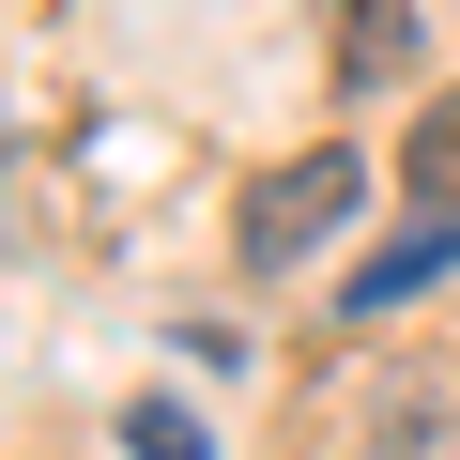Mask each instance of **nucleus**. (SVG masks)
Wrapping results in <instances>:
<instances>
[{
    "label": "nucleus",
    "instance_id": "nucleus-1",
    "mask_svg": "<svg viewBox=\"0 0 460 460\" xmlns=\"http://www.w3.org/2000/svg\"><path fill=\"white\" fill-rule=\"evenodd\" d=\"M353 199H368V154H353V138H307V154H277L246 199H230V261H246V277H307L338 230H353Z\"/></svg>",
    "mask_w": 460,
    "mask_h": 460
},
{
    "label": "nucleus",
    "instance_id": "nucleus-2",
    "mask_svg": "<svg viewBox=\"0 0 460 460\" xmlns=\"http://www.w3.org/2000/svg\"><path fill=\"white\" fill-rule=\"evenodd\" d=\"M338 77L353 93H399L414 77V0H338Z\"/></svg>",
    "mask_w": 460,
    "mask_h": 460
},
{
    "label": "nucleus",
    "instance_id": "nucleus-3",
    "mask_svg": "<svg viewBox=\"0 0 460 460\" xmlns=\"http://www.w3.org/2000/svg\"><path fill=\"white\" fill-rule=\"evenodd\" d=\"M399 184H414V215H445V230H460V77L414 108V138H399Z\"/></svg>",
    "mask_w": 460,
    "mask_h": 460
},
{
    "label": "nucleus",
    "instance_id": "nucleus-4",
    "mask_svg": "<svg viewBox=\"0 0 460 460\" xmlns=\"http://www.w3.org/2000/svg\"><path fill=\"white\" fill-rule=\"evenodd\" d=\"M445 261H460V230H445V215H414V230H399V246H384V261L353 277V307H414V292H429Z\"/></svg>",
    "mask_w": 460,
    "mask_h": 460
},
{
    "label": "nucleus",
    "instance_id": "nucleus-5",
    "mask_svg": "<svg viewBox=\"0 0 460 460\" xmlns=\"http://www.w3.org/2000/svg\"><path fill=\"white\" fill-rule=\"evenodd\" d=\"M123 445H138V460H199V414H169V399H138V414H123Z\"/></svg>",
    "mask_w": 460,
    "mask_h": 460
}]
</instances>
